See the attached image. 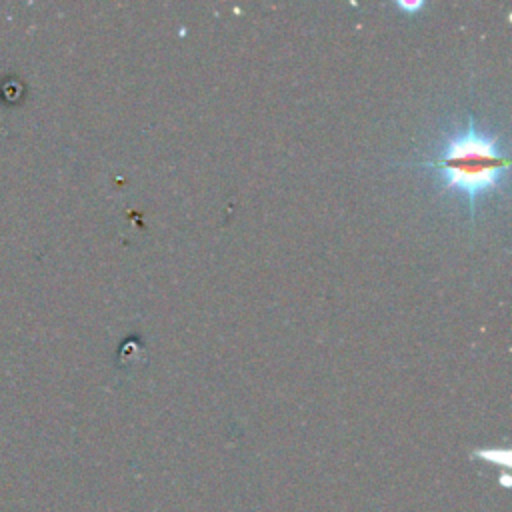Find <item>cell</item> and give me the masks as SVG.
Instances as JSON below:
<instances>
[{"mask_svg":"<svg viewBox=\"0 0 512 512\" xmlns=\"http://www.w3.org/2000/svg\"><path fill=\"white\" fill-rule=\"evenodd\" d=\"M420 164L436 170L442 190L458 194L474 214L478 200L500 188L508 156L498 138L482 132L470 116L466 128L448 136L438 154Z\"/></svg>","mask_w":512,"mask_h":512,"instance_id":"6da1fadb","label":"cell"},{"mask_svg":"<svg viewBox=\"0 0 512 512\" xmlns=\"http://www.w3.org/2000/svg\"><path fill=\"white\" fill-rule=\"evenodd\" d=\"M396 6L400 10H406L408 14H412V12H418L424 6V2H396Z\"/></svg>","mask_w":512,"mask_h":512,"instance_id":"7a4b0ae2","label":"cell"}]
</instances>
